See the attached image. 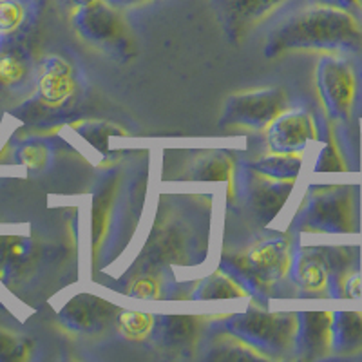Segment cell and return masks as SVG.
Here are the masks:
<instances>
[{"instance_id":"obj_24","label":"cell","mask_w":362,"mask_h":362,"mask_svg":"<svg viewBox=\"0 0 362 362\" xmlns=\"http://www.w3.org/2000/svg\"><path fill=\"white\" fill-rule=\"evenodd\" d=\"M22 163H25L29 169H38L47 160V148L42 144H31L25 145L21 153Z\"/></svg>"},{"instance_id":"obj_23","label":"cell","mask_w":362,"mask_h":362,"mask_svg":"<svg viewBox=\"0 0 362 362\" xmlns=\"http://www.w3.org/2000/svg\"><path fill=\"white\" fill-rule=\"evenodd\" d=\"M129 293L132 297H140V299H156L160 296V286L153 277H140L132 283Z\"/></svg>"},{"instance_id":"obj_12","label":"cell","mask_w":362,"mask_h":362,"mask_svg":"<svg viewBox=\"0 0 362 362\" xmlns=\"http://www.w3.org/2000/svg\"><path fill=\"white\" fill-rule=\"evenodd\" d=\"M329 268L322 250L303 252L297 261V281L308 292H321L328 284Z\"/></svg>"},{"instance_id":"obj_25","label":"cell","mask_w":362,"mask_h":362,"mask_svg":"<svg viewBox=\"0 0 362 362\" xmlns=\"http://www.w3.org/2000/svg\"><path fill=\"white\" fill-rule=\"evenodd\" d=\"M342 169H344V165H342L341 160H339L335 148L326 147L321 154V160H319V163H317V170H342Z\"/></svg>"},{"instance_id":"obj_20","label":"cell","mask_w":362,"mask_h":362,"mask_svg":"<svg viewBox=\"0 0 362 362\" xmlns=\"http://www.w3.org/2000/svg\"><path fill=\"white\" fill-rule=\"evenodd\" d=\"M25 9L18 0H0V33H13L24 22Z\"/></svg>"},{"instance_id":"obj_26","label":"cell","mask_w":362,"mask_h":362,"mask_svg":"<svg viewBox=\"0 0 362 362\" xmlns=\"http://www.w3.org/2000/svg\"><path fill=\"white\" fill-rule=\"evenodd\" d=\"M328 4H334V6H339V8H354V6H358L361 4V0H329Z\"/></svg>"},{"instance_id":"obj_1","label":"cell","mask_w":362,"mask_h":362,"mask_svg":"<svg viewBox=\"0 0 362 362\" xmlns=\"http://www.w3.org/2000/svg\"><path fill=\"white\" fill-rule=\"evenodd\" d=\"M361 40L358 22L348 9L313 4L297 9L274 28L267 54L290 49H355Z\"/></svg>"},{"instance_id":"obj_19","label":"cell","mask_w":362,"mask_h":362,"mask_svg":"<svg viewBox=\"0 0 362 362\" xmlns=\"http://www.w3.org/2000/svg\"><path fill=\"white\" fill-rule=\"evenodd\" d=\"M245 296V292L239 288L238 284L232 283L228 277L219 276L216 274L214 277H210L205 284H203V290L199 293V297L203 299H225V297H239Z\"/></svg>"},{"instance_id":"obj_6","label":"cell","mask_w":362,"mask_h":362,"mask_svg":"<svg viewBox=\"0 0 362 362\" xmlns=\"http://www.w3.org/2000/svg\"><path fill=\"white\" fill-rule=\"evenodd\" d=\"M245 270L259 283H272L286 274L290 267V247L284 238L264 239L248 252Z\"/></svg>"},{"instance_id":"obj_5","label":"cell","mask_w":362,"mask_h":362,"mask_svg":"<svg viewBox=\"0 0 362 362\" xmlns=\"http://www.w3.org/2000/svg\"><path fill=\"white\" fill-rule=\"evenodd\" d=\"M315 138V124L306 112H283L268 129V144L276 154H296Z\"/></svg>"},{"instance_id":"obj_3","label":"cell","mask_w":362,"mask_h":362,"mask_svg":"<svg viewBox=\"0 0 362 362\" xmlns=\"http://www.w3.org/2000/svg\"><path fill=\"white\" fill-rule=\"evenodd\" d=\"M286 111V95L281 89H259L232 96L225 105L223 122L241 127H264Z\"/></svg>"},{"instance_id":"obj_27","label":"cell","mask_w":362,"mask_h":362,"mask_svg":"<svg viewBox=\"0 0 362 362\" xmlns=\"http://www.w3.org/2000/svg\"><path fill=\"white\" fill-rule=\"evenodd\" d=\"M115 4H134V2H140V0H111Z\"/></svg>"},{"instance_id":"obj_18","label":"cell","mask_w":362,"mask_h":362,"mask_svg":"<svg viewBox=\"0 0 362 362\" xmlns=\"http://www.w3.org/2000/svg\"><path fill=\"white\" fill-rule=\"evenodd\" d=\"M259 173L270 177H296L300 169V160L293 154H276V156L263 158L254 165Z\"/></svg>"},{"instance_id":"obj_22","label":"cell","mask_w":362,"mask_h":362,"mask_svg":"<svg viewBox=\"0 0 362 362\" xmlns=\"http://www.w3.org/2000/svg\"><path fill=\"white\" fill-rule=\"evenodd\" d=\"M230 173V161L225 160V158H212V160H206L205 163L198 169L199 180H226Z\"/></svg>"},{"instance_id":"obj_9","label":"cell","mask_w":362,"mask_h":362,"mask_svg":"<svg viewBox=\"0 0 362 362\" xmlns=\"http://www.w3.org/2000/svg\"><path fill=\"white\" fill-rule=\"evenodd\" d=\"M76 25H78L80 33L90 40H111V38L118 37L124 29L118 13L109 8L107 4H103L102 0L95 6L78 9Z\"/></svg>"},{"instance_id":"obj_7","label":"cell","mask_w":362,"mask_h":362,"mask_svg":"<svg viewBox=\"0 0 362 362\" xmlns=\"http://www.w3.org/2000/svg\"><path fill=\"white\" fill-rule=\"evenodd\" d=\"M306 223L310 228L321 232H350V196L344 190L325 192L310 203Z\"/></svg>"},{"instance_id":"obj_13","label":"cell","mask_w":362,"mask_h":362,"mask_svg":"<svg viewBox=\"0 0 362 362\" xmlns=\"http://www.w3.org/2000/svg\"><path fill=\"white\" fill-rule=\"evenodd\" d=\"M332 346L341 354L362 350V315L361 313H339L332 321Z\"/></svg>"},{"instance_id":"obj_21","label":"cell","mask_w":362,"mask_h":362,"mask_svg":"<svg viewBox=\"0 0 362 362\" xmlns=\"http://www.w3.org/2000/svg\"><path fill=\"white\" fill-rule=\"evenodd\" d=\"M24 73V64L15 54H0V83L2 86H13V83L21 82Z\"/></svg>"},{"instance_id":"obj_14","label":"cell","mask_w":362,"mask_h":362,"mask_svg":"<svg viewBox=\"0 0 362 362\" xmlns=\"http://www.w3.org/2000/svg\"><path fill=\"white\" fill-rule=\"evenodd\" d=\"M98 299H89V297H80V299L73 300L71 305L66 306L62 312V319L76 329H89L96 325L98 321H103L105 312H107V305H96Z\"/></svg>"},{"instance_id":"obj_10","label":"cell","mask_w":362,"mask_h":362,"mask_svg":"<svg viewBox=\"0 0 362 362\" xmlns=\"http://www.w3.org/2000/svg\"><path fill=\"white\" fill-rule=\"evenodd\" d=\"M332 313H305L303 321L297 326L299 337L306 357H321L332 346Z\"/></svg>"},{"instance_id":"obj_16","label":"cell","mask_w":362,"mask_h":362,"mask_svg":"<svg viewBox=\"0 0 362 362\" xmlns=\"http://www.w3.org/2000/svg\"><path fill=\"white\" fill-rule=\"evenodd\" d=\"M199 332V317H165L161 322V339L167 346H185Z\"/></svg>"},{"instance_id":"obj_2","label":"cell","mask_w":362,"mask_h":362,"mask_svg":"<svg viewBox=\"0 0 362 362\" xmlns=\"http://www.w3.org/2000/svg\"><path fill=\"white\" fill-rule=\"evenodd\" d=\"M299 321L290 313H247L232 321L234 335L250 344L252 348H274L284 350L297 335Z\"/></svg>"},{"instance_id":"obj_4","label":"cell","mask_w":362,"mask_h":362,"mask_svg":"<svg viewBox=\"0 0 362 362\" xmlns=\"http://www.w3.org/2000/svg\"><path fill=\"white\" fill-rule=\"evenodd\" d=\"M317 89L332 118H346L355 96V76L351 67L337 58H322L317 69Z\"/></svg>"},{"instance_id":"obj_8","label":"cell","mask_w":362,"mask_h":362,"mask_svg":"<svg viewBox=\"0 0 362 362\" xmlns=\"http://www.w3.org/2000/svg\"><path fill=\"white\" fill-rule=\"evenodd\" d=\"M73 67L62 57H49L42 66L38 93L45 105H64L74 93Z\"/></svg>"},{"instance_id":"obj_17","label":"cell","mask_w":362,"mask_h":362,"mask_svg":"<svg viewBox=\"0 0 362 362\" xmlns=\"http://www.w3.org/2000/svg\"><path fill=\"white\" fill-rule=\"evenodd\" d=\"M119 332L129 341H144L154 329V315L141 312H124L118 319Z\"/></svg>"},{"instance_id":"obj_11","label":"cell","mask_w":362,"mask_h":362,"mask_svg":"<svg viewBox=\"0 0 362 362\" xmlns=\"http://www.w3.org/2000/svg\"><path fill=\"white\" fill-rule=\"evenodd\" d=\"M226 18L235 25L252 24L276 11L286 0H218Z\"/></svg>"},{"instance_id":"obj_28","label":"cell","mask_w":362,"mask_h":362,"mask_svg":"<svg viewBox=\"0 0 362 362\" xmlns=\"http://www.w3.org/2000/svg\"><path fill=\"white\" fill-rule=\"evenodd\" d=\"M361 6H362V0H361Z\"/></svg>"},{"instance_id":"obj_15","label":"cell","mask_w":362,"mask_h":362,"mask_svg":"<svg viewBox=\"0 0 362 362\" xmlns=\"http://www.w3.org/2000/svg\"><path fill=\"white\" fill-rule=\"evenodd\" d=\"M288 194L290 185H283V183L272 185L268 181L255 183L254 192H252V202H254L255 212L261 216L263 221H270L279 212L281 205H283Z\"/></svg>"}]
</instances>
